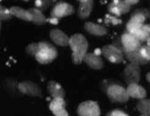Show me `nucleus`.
<instances>
[{
    "label": "nucleus",
    "instance_id": "nucleus-1",
    "mask_svg": "<svg viewBox=\"0 0 150 116\" xmlns=\"http://www.w3.org/2000/svg\"><path fill=\"white\" fill-rule=\"evenodd\" d=\"M70 46L72 51L73 63L76 65L81 64L89 47L87 39L82 34H74L70 38Z\"/></svg>",
    "mask_w": 150,
    "mask_h": 116
},
{
    "label": "nucleus",
    "instance_id": "nucleus-2",
    "mask_svg": "<svg viewBox=\"0 0 150 116\" xmlns=\"http://www.w3.org/2000/svg\"><path fill=\"white\" fill-rule=\"evenodd\" d=\"M39 51L35 59L42 65H47L52 62L57 58L58 52L55 46L47 41L39 42Z\"/></svg>",
    "mask_w": 150,
    "mask_h": 116
},
{
    "label": "nucleus",
    "instance_id": "nucleus-3",
    "mask_svg": "<svg viewBox=\"0 0 150 116\" xmlns=\"http://www.w3.org/2000/svg\"><path fill=\"white\" fill-rule=\"evenodd\" d=\"M106 93L112 103H125L129 101V95L127 89L117 84H111L107 87Z\"/></svg>",
    "mask_w": 150,
    "mask_h": 116
},
{
    "label": "nucleus",
    "instance_id": "nucleus-4",
    "mask_svg": "<svg viewBox=\"0 0 150 116\" xmlns=\"http://www.w3.org/2000/svg\"><path fill=\"white\" fill-rule=\"evenodd\" d=\"M141 77V69L139 65L129 63L123 71V79L127 85L139 83Z\"/></svg>",
    "mask_w": 150,
    "mask_h": 116
},
{
    "label": "nucleus",
    "instance_id": "nucleus-5",
    "mask_svg": "<svg viewBox=\"0 0 150 116\" xmlns=\"http://www.w3.org/2000/svg\"><path fill=\"white\" fill-rule=\"evenodd\" d=\"M102 54L109 62L120 63L124 61V53L121 50L113 44H108L102 48Z\"/></svg>",
    "mask_w": 150,
    "mask_h": 116
},
{
    "label": "nucleus",
    "instance_id": "nucleus-6",
    "mask_svg": "<svg viewBox=\"0 0 150 116\" xmlns=\"http://www.w3.org/2000/svg\"><path fill=\"white\" fill-rule=\"evenodd\" d=\"M77 114L79 116H99L101 112L98 103L89 100L79 104L77 108Z\"/></svg>",
    "mask_w": 150,
    "mask_h": 116
},
{
    "label": "nucleus",
    "instance_id": "nucleus-7",
    "mask_svg": "<svg viewBox=\"0 0 150 116\" xmlns=\"http://www.w3.org/2000/svg\"><path fill=\"white\" fill-rule=\"evenodd\" d=\"M18 90L20 92L31 96L42 97V90L37 84L30 81H25L18 83Z\"/></svg>",
    "mask_w": 150,
    "mask_h": 116
},
{
    "label": "nucleus",
    "instance_id": "nucleus-8",
    "mask_svg": "<svg viewBox=\"0 0 150 116\" xmlns=\"http://www.w3.org/2000/svg\"><path fill=\"white\" fill-rule=\"evenodd\" d=\"M74 8L71 4L63 1L56 4L51 11V16L60 19L72 15L74 13Z\"/></svg>",
    "mask_w": 150,
    "mask_h": 116
},
{
    "label": "nucleus",
    "instance_id": "nucleus-9",
    "mask_svg": "<svg viewBox=\"0 0 150 116\" xmlns=\"http://www.w3.org/2000/svg\"><path fill=\"white\" fill-rule=\"evenodd\" d=\"M66 103L63 98H54L49 104V109L55 116H68L65 109Z\"/></svg>",
    "mask_w": 150,
    "mask_h": 116
},
{
    "label": "nucleus",
    "instance_id": "nucleus-10",
    "mask_svg": "<svg viewBox=\"0 0 150 116\" xmlns=\"http://www.w3.org/2000/svg\"><path fill=\"white\" fill-rule=\"evenodd\" d=\"M50 38L55 44L61 47L70 46V38L60 29H53L49 33Z\"/></svg>",
    "mask_w": 150,
    "mask_h": 116
},
{
    "label": "nucleus",
    "instance_id": "nucleus-11",
    "mask_svg": "<svg viewBox=\"0 0 150 116\" xmlns=\"http://www.w3.org/2000/svg\"><path fill=\"white\" fill-rule=\"evenodd\" d=\"M121 41L123 45V49L126 51H133L142 47L141 42L137 39L135 36L126 32L121 36ZM122 49V50H123Z\"/></svg>",
    "mask_w": 150,
    "mask_h": 116
},
{
    "label": "nucleus",
    "instance_id": "nucleus-12",
    "mask_svg": "<svg viewBox=\"0 0 150 116\" xmlns=\"http://www.w3.org/2000/svg\"><path fill=\"white\" fill-rule=\"evenodd\" d=\"M122 52L127 60L129 61L131 63L141 66L147 65L149 63L148 61L142 56L140 53V48L133 51H126L123 49Z\"/></svg>",
    "mask_w": 150,
    "mask_h": 116
},
{
    "label": "nucleus",
    "instance_id": "nucleus-13",
    "mask_svg": "<svg viewBox=\"0 0 150 116\" xmlns=\"http://www.w3.org/2000/svg\"><path fill=\"white\" fill-rule=\"evenodd\" d=\"M83 62L93 70H100L104 66V62L100 56H97L94 53H86Z\"/></svg>",
    "mask_w": 150,
    "mask_h": 116
},
{
    "label": "nucleus",
    "instance_id": "nucleus-14",
    "mask_svg": "<svg viewBox=\"0 0 150 116\" xmlns=\"http://www.w3.org/2000/svg\"><path fill=\"white\" fill-rule=\"evenodd\" d=\"M126 89L129 96L132 98L141 100L145 98L146 97L147 94L145 89L143 88L138 83L128 85Z\"/></svg>",
    "mask_w": 150,
    "mask_h": 116
},
{
    "label": "nucleus",
    "instance_id": "nucleus-15",
    "mask_svg": "<svg viewBox=\"0 0 150 116\" xmlns=\"http://www.w3.org/2000/svg\"><path fill=\"white\" fill-rule=\"evenodd\" d=\"M86 32L90 34L96 36H102L107 34V29L103 25L93 22H87L84 25Z\"/></svg>",
    "mask_w": 150,
    "mask_h": 116
},
{
    "label": "nucleus",
    "instance_id": "nucleus-16",
    "mask_svg": "<svg viewBox=\"0 0 150 116\" xmlns=\"http://www.w3.org/2000/svg\"><path fill=\"white\" fill-rule=\"evenodd\" d=\"M47 90L53 98H64L65 96V91L62 85L54 81H50L47 84Z\"/></svg>",
    "mask_w": 150,
    "mask_h": 116
},
{
    "label": "nucleus",
    "instance_id": "nucleus-17",
    "mask_svg": "<svg viewBox=\"0 0 150 116\" xmlns=\"http://www.w3.org/2000/svg\"><path fill=\"white\" fill-rule=\"evenodd\" d=\"M93 6V0H86L80 2L78 9V16L81 19H86L91 14Z\"/></svg>",
    "mask_w": 150,
    "mask_h": 116
},
{
    "label": "nucleus",
    "instance_id": "nucleus-18",
    "mask_svg": "<svg viewBox=\"0 0 150 116\" xmlns=\"http://www.w3.org/2000/svg\"><path fill=\"white\" fill-rule=\"evenodd\" d=\"M9 9L12 15L18 19L27 22L32 21V16L28 10H25L18 6H12Z\"/></svg>",
    "mask_w": 150,
    "mask_h": 116
},
{
    "label": "nucleus",
    "instance_id": "nucleus-19",
    "mask_svg": "<svg viewBox=\"0 0 150 116\" xmlns=\"http://www.w3.org/2000/svg\"><path fill=\"white\" fill-rule=\"evenodd\" d=\"M28 11L32 16V22L36 25H43L47 22V19L42 11L35 8H30Z\"/></svg>",
    "mask_w": 150,
    "mask_h": 116
},
{
    "label": "nucleus",
    "instance_id": "nucleus-20",
    "mask_svg": "<svg viewBox=\"0 0 150 116\" xmlns=\"http://www.w3.org/2000/svg\"><path fill=\"white\" fill-rule=\"evenodd\" d=\"M137 109L141 115H150V99L143 98L137 104Z\"/></svg>",
    "mask_w": 150,
    "mask_h": 116
},
{
    "label": "nucleus",
    "instance_id": "nucleus-21",
    "mask_svg": "<svg viewBox=\"0 0 150 116\" xmlns=\"http://www.w3.org/2000/svg\"><path fill=\"white\" fill-rule=\"evenodd\" d=\"M130 34H133L135 37L141 42L146 41L149 38H150V33L146 32L142 28L134 30V31L130 32Z\"/></svg>",
    "mask_w": 150,
    "mask_h": 116
},
{
    "label": "nucleus",
    "instance_id": "nucleus-22",
    "mask_svg": "<svg viewBox=\"0 0 150 116\" xmlns=\"http://www.w3.org/2000/svg\"><path fill=\"white\" fill-rule=\"evenodd\" d=\"M117 8L119 11H120L121 14H124L128 13L130 10L131 6L127 4L124 0H113Z\"/></svg>",
    "mask_w": 150,
    "mask_h": 116
},
{
    "label": "nucleus",
    "instance_id": "nucleus-23",
    "mask_svg": "<svg viewBox=\"0 0 150 116\" xmlns=\"http://www.w3.org/2000/svg\"><path fill=\"white\" fill-rule=\"evenodd\" d=\"M39 49L38 42H33V43H30L25 48V52L28 56L35 58Z\"/></svg>",
    "mask_w": 150,
    "mask_h": 116
},
{
    "label": "nucleus",
    "instance_id": "nucleus-24",
    "mask_svg": "<svg viewBox=\"0 0 150 116\" xmlns=\"http://www.w3.org/2000/svg\"><path fill=\"white\" fill-rule=\"evenodd\" d=\"M13 15H12L10 12V9L6 8L3 5L0 6V18L1 21L8 20L11 19Z\"/></svg>",
    "mask_w": 150,
    "mask_h": 116
},
{
    "label": "nucleus",
    "instance_id": "nucleus-25",
    "mask_svg": "<svg viewBox=\"0 0 150 116\" xmlns=\"http://www.w3.org/2000/svg\"><path fill=\"white\" fill-rule=\"evenodd\" d=\"M52 3V0H35V8L41 11L46 9Z\"/></svg>",
    "mask_w": 150,
    "mask_h": 116
},
{
    "label": "nucleus",
    "instance_id": "nucleus-26",
    "mask_svg": "<svg viewBox=\"0 0 150 116\" xmlns=\"http://www.w3.org/2000/svg\"><path fill=\"white\" fill-rule=\"evenodd\" d=\"M144 24V23H143ZM143 23H140L137 22H135L133 20L130 19L129 21L127 22V25H126V30L127 32L129 33L132 32L135 30L141 28L143 25Z\"/></svg>",
    "mask_w": 150,
    "mask_h": 116
},
{
    "label": "nucleus",
    "instance_id": "nucleus-27",
    "mask_svg": "<svg viewBox=\"0 0 150 116\" xmlns=\"http://www.w3.org/2000/svg\"><path fill=\"white\" fill-rule=\"evenodd\" d=\"M104 22L105 24H109L111 23L113 25H117L119 24L122 23V20L115 15L107 14L105 15Z\"/></svg>",
    "mask_w": 150,
    "mask_h": 116
},
{
    "label": "nucleus",
    "instance_id": "nucleus-28",
    "mask_svg": "<svg viewBox=\"0 0 150 116\" xmlns=\"http://www.w3.org/2000/svg\"><path fill=\"white\" fill-rule=\"evenodd\" d=\"M5 84L6 88H8L9 91H12V92L16 91V90L19 91L18 90V83H17L14 79H6Z\"/></svg>",
    "mask_w": 150,
    "mask_h": 116
},
{
    "label": "nucleus",
    "instance_id": "nucleus-29",
    "mask_svg": "<svg viewBox=\"0 0 150 116\" xmlns=\"http://www.w3.org/2000/svg\"><path fill=\"white\" fill-rule=\"evenodd\" d=\"M108 11L109 13L112 15H115L117 17H120L122 14L120 13V11H119V9H117V8L116 6V5L115 4L114 2L112 1L108 6Z\"/></svg>",
    "mask_w": 150,
    "mask_h": 116
},
{
    "label": "nucleus",
    "instance_id": "nucleus-30",
    "mask_svg": "<svg viewBox=\"0 0 150 116\" xmlns=\"http://www.w3.org/2000/svg\"><path fill=\"white\" fill-rule=\"evenodd\" d=\"M142 56L148 62H150V47L146 45H142L140 48Z\"/></svg>",
    "mask_w": 150,
    "mask_h": 116
},
{
    "label": "nucleus",
    "instance_id": "nucleus-31",
    "mask_svg": "<svg viewBox=\"0 0 150 116\" xmlns=\"http://www.w3.org/2000/svg\"><path fill=\"white\" fill-rule=\"evenodd\" d=\"M130 19L133 20L135 22H137L139 23L143 24V23H144V22H145L146 19V17L144 15H143L142 14L135 13V12H133V13L132 14V15H131V16H130Z\"/></svg>",
    "mask_w": 150,
    "mask_h": 116
},
{
    "label": "nucleus",
    "instance_id": "nucleus-32",
    "mask_svg": "<svg viewBox=\"0 0 150 116\" xmlns=\"http://www.w3.org/2000/svg\"><path fill=\"white\" fill-rule=\"evenodd\" d=\"M107 116H129V115L121 110L119 109H115L112 110L111 112H110L108 114H107Z\"/></svg>",
    "mask_w": 150,
    "mask_h": 116
},
{
    "label": "nucleus",
    "instance_id": "nucleus-33",
    "mask_svg": "<svg viewBox=\"0 0 150 116\" xmlns=\"http://www.w3.org/2000/svg\"><path fill=\"white\" fill-rule=\"evenodd\" d=\"M134 12L137 13H139L142 14L143 15H144L146 19H149L150 17V11L147 9H144V8H142V9H137Z\"/></svg>",
    "mask_w": 150,
    "mask_h": 116
},
{
    "label": "nucleus",
    "instance_id": "nucleus-34",
    "mask_svg": "<svg viewBox=\"0 0 150 116\" xmlns=\"http://www.w3.org/2000/svg\"><path fill=\"white\" fill-rule=\"evenodd\" d=\"M47 22H49L50 23H51V24H53V25H57L58 23H59V19H58V18H56V17H51V18H49V19H47Z\"/></svg>",
    "mask_w": 150,
    "mask_h": 116
},
{
    "label": "nucleus",
    "instance_id": "nucleus-35",
    "mask_svg": "<svg viewBox=\"0 0 150 116\" xmlns=\"http://www.w3.org/2000/svg\"><path fill=\"white\" fill-rule=\"evenodd\" d=\"M124 1H125L127 4L131 6V5H134L138 3L140 0H124Z\"/></svg>",
    "mask_w": 150,
    "mask_h": 116
},
{
    "label": "nucleus",
    "instance_id": "nucleus-36",
    "mask_svg": "<svg viewBox=\"0 0 150 116\" xmlns=\"http://www.w3.org/2000/svg\"><path fill=\"white\" fill-rule=\"evenodd\" d=\"M142 28L146 32L150 33V25H149V24H143Z\"/></svg>",
    "mask_w": 150,
    "mask_h": 116
},
{
    "label": "nucleus",
    "instance_id": "nucleus-37",
    "mask_svg": "<svg viewBox=\"0 0 150 116\" xmlns=\"http://www.w3.org/2000/svg\"><path fill=\"white\" fill-rule=\"evenodd\" d=\"M93 53L97 55V56H101L102 49H99V48H97V49H96V50L94 51V52Z\"/></svg>",
    "mask_w": 150,
    "mask_h": 116
},
{
    "label": "nucleus",
    "instance_id": "nucleus-38",
    "mask_svg": "<svg viewBox=\"0 0 150 116\" xmlns=\"http://www.w3.org/2000/svg\"><path fill=\"white\" fill-rule=\"evenodd\" d=\"M146 77L147 81L150 83V72H149L147 73V75H146Z\"/></svg>",
    "mask_w": 150,
    "mask_h": 116
},
{
    "label": "nucleus",
    "instance_id": "nucleus-39",
    "mask_svg": "<svg viewBox=\"0 0 150 116\" xmlns=\"http://www.w3.org/2000/svg\"><path fill=\"white\" fill-rule=\"evenodd\" d=\"M146 42H147V45L150 47V38H148V39L146 41Z\"/></svg>",
    "mask_w": 150,
    "mask_h": 116
},
{
    "label": "nucleus",
    "instance_id": "nucleus-40",
    "mask_svg": "<svg viewBox=\"0 0 150 116\" xmlns=\"http://www.w3.org/2000/svg\"><path fill=\"white\" fill-rule=\"evenodd\" d=\"M78 1H79V2H83V1H86V0H78Z\"/></svg>",
    "mask_w": 150,
    "mask_h": 116
},
{
    "label": "nucleus",
    "instance_id": "nucleus-41",
    "mask_svg": "<svg viewBox=\"0 0 150 116\" xmlns=\"http://www.w3.org/2000/svg\"><path fill=\"white\" fill-rule=\"evenodd\" d=\"M23 1H29V0H23Z\"/></svg>",
    "mask_w": 150,
    "mask_h": 116
}]
</instances>
